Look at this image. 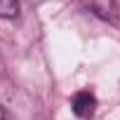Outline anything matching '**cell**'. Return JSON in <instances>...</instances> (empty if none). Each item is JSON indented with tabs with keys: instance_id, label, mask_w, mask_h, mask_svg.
<instances>
[{
	"instance_id": "1",
	"label": "cell",
	"mask_w": 120,
	"mask_h": 120,
	"mask_svg": "<svg viewBox=\"0 0 120 120\" xmlns=\"http://www.w3.org/2000/svg\"><path fill=\"white\" fill-rule=\"evenodd\" d=\"M71 108H73V113L78 118L90 120L94 115V111H97V97L92 92H78L73 97V101H71Z\"/></svg>"
},
{
	"instance_id": "2",
	"label": "cell",
	"mask_w": 120,
	"mask_h": 120,
	"mask_svg": "<svg viewBox=\"0 0 120 120\" xmlns=\"http://www.w3.org/2000/svg\"><path fill=\"white\" fill-rule=\"evenodd\" d=\"M19 17V0H0V19Z\"/></svg>"
},
{
	"instance_id": "3",
	"label": "cell",
	"mask_w": 120,
	"mask_h": 120,
	"mask_svg": "<svg viewBox=\"0 0 120 120\" xmlns=\"http://www.w3.org/2000/svg\"><path fill=\"white\" fill-rule=\"evenodd\" d=\"M0 120H10V118H7V113H5V108H3V106H0Z\"/></svg>"
}]
</instances>
